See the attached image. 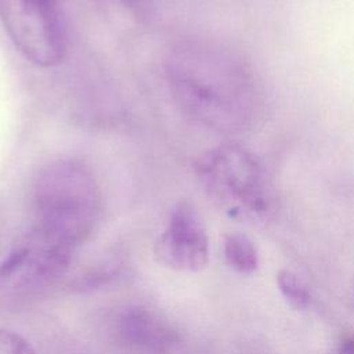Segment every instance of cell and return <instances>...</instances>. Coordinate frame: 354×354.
<instances>
[{"instance_id": "6da1fadb", "label": "cell", "mask_w": 354, "mask_h": 354, "mask_svg": "<svg viewBox=\"0 0 354 354\" xmlns=\"http://www.w3.org/2000/svg\"><path fill=\"white\" fill-rule=\"evenodd\" d=\"M165 69L170 91L188 116L221 133L243 126L249 86L230 53L202 40H183L169 51Z\"/></svg>"}, {"instance_id": "7a4b0ae2", "label": "cell", "mask_w": 354, "mask_h": 354, "mask_svg": "<svg viewBox=\"0 0 354 354\" xmlns=\"http://www.w3.org/2000/svg\"><path fill=\"white\" fill-rule=\"evenodd\" d=\"M33 228L48 241L75 252L93 234L102 198L91 167L80 159L47 163L32 185Z\"/></svg>"}, {"instance_id": "3957f363", "label": "cell", "mask_w": 354, "mask_h": 354, "mask_svg": "<svg viewBox=\"0 0 354 354\" xmlns=\"http://www.w3.org/2000/svg\"><path fill=\"white\" fill-rule=\"evenodd\" d=\"M203 189L232 216L261 217L270 213L271 199L259 162L236 144H223L196 162Z\"/></svg>"}, {"instance_id": "277c9868", "label": "cell", "mask_w": 354, "mask_h": 354, "mask_svg": "<svg viewBox=\"0 0 354 354\" xmlns=\"http://www.w3.org/2000/svg\"><path fill=\"white\" fill-rule=\"evenodd\" d=\"M0 21L32 64L51 68L64 59L68 36L58 0H0Z\"/></svg>"}, {"instance_id": "5b68a950", "label": "cell", "mask_w": 354, "mask_h": 354, "mask_svg": "<svg viewBox=\"0 0 354 354\" xmlns=\"http://www.w3.org/2000/svg\"><path fill=\"white\" fill-rule=\"evenodd\" d=\"M72 256L73 252L30 228L0 263V288L30 290L51 283L65 274Z\"/></svg>"}, {"instance_id": "8992f818", "label": "cell", "mask_w": 354, "mask_h": 354, "mask_svg": "<svg viewBox=\"0 0 354 354\" xmlns=\"http://www.w3.org/2000/svg\"><path fill=\"white\" fill-rule=\"evenodd\" d=\"M158 260L178 271H199L209 260V239L196 206L180 201L170 212L155 245Z\"/></svg>"}, {"instance_id": "52a82bcc", "label": "cell", "mask_w": 354, "mask_h": 354, "mask_svg": "<svg viewBox=\"0 0 354 354\" xmlns=\"http://www.w3.org/2000/svg\"><path fill=\"white\" fill-rule=\"evenodd\" d=\"M115 332L120 343L141 354H169L181 342L174 325L159 311L130 306L119 313Z\"/></svg>"}, {"instance_id": "ba28073f", "label": "cell", "mask_w": 354, "mask_h": 354, "mask_svg": "<svg viewBox=\"0 0 354 354\" xmlns=\"http://www.w3.org/2000/svg\"><path fill=\"white\" fill-rule=\"evenodd\" d=\"M223 253L227 264L239 274H252L259 266L256 246L245 234H227L223 242Z\"/></svg>"}, {"instance_id": "9c48e42d", "label": "cell", "mask_w": 354, "mask_h": 354, "mask_svg": "<svg viewBox=\"0 0 354 354\" xmlns=\"http://www.w3.org/2000/svg\"><path fill=\"white\" fill-rule=\"evenodd\" d=\"M277 283L285 299L296 308H306L311 303V295L301 279L288 270H281L277 275Z\"/></svg>"}, {"instance_id": "30bf717a", "label": "cell", "mask_w": 354, "mask_h": 354, "mask_svg": "<svg viewBox=\"0 0 354 354\" xmlns=\"http://www.w3.org/2000/svg\"><path fill=\"white\" fill-rule=\"evenodd\" d=\"M0 354H36V351L17 332L0 328Z\"/></svg>"}, {"instance_id": "8fae6325", "label": "cell", "mask_w": 354, "mask_h": 354, "mask_svg": "<svg viewBox=\"0 0 354 354\" xmlns=\"http://www.w3.org/2000/svg\"><path fill=\"white\" fill-rule=\"evenodd\" d=\"M337 354H354V335H346L342 337L337 346Z\"/></svg>"}]
</instances>
